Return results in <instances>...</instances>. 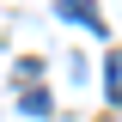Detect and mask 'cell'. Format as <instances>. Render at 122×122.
Here are the masks:
<instances>
[{
    "label": "cell",
    "mask_w": 122,
    "mask_h": 122,
    "mask_svg": "<svg viewBox=\"0 0 122 122\" xmlns=\"http://www.w3.org/2000/svg\"><path fill=\"white\" fill-rule=\"evenodd\" d=\"M61 18H79V25L104 30V18H98V6H92V0H61Z\"/></svg>",
    "instance_id": "obj_1"
},
{
    "label": "cell",
    "mask_w": 122,
    "mask_h": 122,
    "mask_svg": "<svg viewBox=\"0 0 122 122\" xmlns=\"http://www.w3.org/2000/svg\"><path fill=\"white\" fill-rule=\"evenodd\" d=\"M18 110H25V116H49V110H55V98H49V92H18Z\"/></svg>",
    "instance_id": "obj_2"
},
{
    "label": "cell",
    "mask_w": 122,
    "mask_h": 122,
    "mask_svg": "<svg viewBox=\"0 0 122 122\" xmlns=\"http://www.w3.org/2000/svg\"><path fill=\"white\" fill-rule=\"evenodd\" d=\"M104 98H110V104H122V55H110V73H104Z\"/></svg>",
    "instance_id": "obj_3"
}]
</instances>
